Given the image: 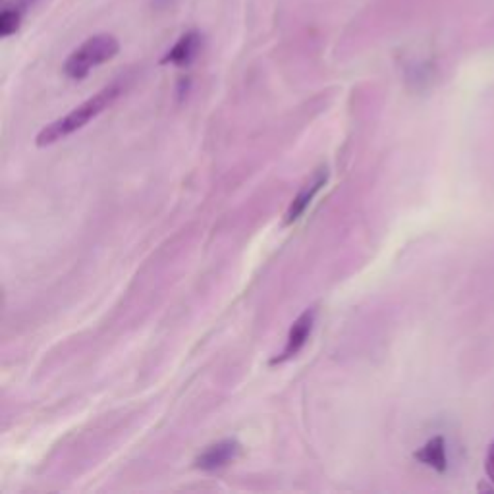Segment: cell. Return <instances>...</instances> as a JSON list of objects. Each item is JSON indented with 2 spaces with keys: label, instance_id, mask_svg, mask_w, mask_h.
Returning a JSON list of instances; mask_svg holds the SVG:
<instances>
[{
  "label": "cell",
  "instance_id": "1",
  "mask_svg": "<svg viewBox=\"0 0 494 494\" xmlns=\"http://www.w3.org/2000/svg\"><path fill=\"white\" fill-rule=\"evenodd\" d=\"M118 95H120V85L118 83H113V85L104 87L103 91H99L97 95H93L91 99H87L85 103L75 106L72 113H68L66 116H62L58 120L49 124V126H45L41 132L37 134L35 143L39 145V147H47V145H54L60 139H66L68 135L82 130L83 126H87L93 118H97L103 110H106L118 99Z\"/></svg>",
  "mask_w": 494,
  "mask_h": 494
},
{
  "label": "cell",
  "instance_id": "2",
  "mask_svg": "<svg viewBox=\"0 0 494 494\" xmlns=\"http://www.w3.org/2000/svg\"><path fill=\"white\" fill-rule=\"evenodd\" d=\"M118 51H120V43L114 35L101 33V35L89 37L82 47H78L68 56V60L64 64V73L72 80H83L93 68L113 60Z\"/></svg>",
  "mask_w": 494,
  "mask_h": 494
},
{
  "label": "cell",
  "instance_id": "3",
  "mask_svg": "<svg viewBox=\"0 0 494 494\" xmlns=\"http://www.w3.org/2000/svg\"><path fill=\"white\" fill-rule=\"evenodd\" d=\"M315 317H317V311L311 307L305 309L298 319L294 320V325H292V329L288 332V338H286L284 350L280 351L277 357L270 360V365L286 363V361L296 357L299 351L303 350V346L307 344L309 336H311V330H313V325H315Z\"/></svg>",
  "mask_w": 494,
  "mask_h": 494
},
{
  "label": "cell",
  "instance_id": "4",
  "mask_svg": "<svg viewBox=\"0 0 494 494\" xmlns=\"http://www.w3.org/2000/svg\"><path fill=\"white\" fill-rule=\"evenodd\" d=\"M239 452H242V444L237 443L236 438H224V440H218V443L207 446L205 450L197 456L193 465L201 471H216V469H222L232 462H236Z\"/></svg>",
  "mask_w": 494,
  "mask_h": 494
},
{
  "label": "cell",
  "instance_id": "5",
  "mask_svg": "<svg viewBox=\"0 0 494 494\" xmlns=\"http://www.w3.org/2000/svg\"><path fill=\"white\" fill-rule=\"evenodd\" d=\"M327 182H329V168H319L307 184L299 189L298 196L292 199L288 211L284 215V226H292L294 222H298L299 218L303 216V213L307 211V207L311 205V201L315 199V196L319 193Z\"/></svg>",
  "mask_w": 494,
  "mask_h": 494
},
{
  "label": "cell",
  "instance_id": "6",
  "mask_svg": "<svg viewBox=\"0 0 494 494\" xmlns=\"http://www.w3.org/2000/svg\"><path fill=\"white\" fill-rule=\"evenodd\" d=\"M413 458L423 465L431 467L438 473H444L448 469V450H446V438L444 436H432L431 440L423 444Z\"/></svg>",
  "mask_w": 494,
  "mask_h": 494
},
{
  "label": "cell",
  "instance_id": "7",
  "mask_svg": "<svg viewBox=\"0 0 494 494\" xmlns=\"http://www.w3.org/2000/svg\"><path fill=\"white\" fill-rule=\"evenodd\" d=\"M199 49H201V35H199L197 31H189V33L182 35L174 47L166 52V56L163 58V64L189 66L197 56Z\"/></svg>",
  "mask_w": 494,
  "mask_h": 494
},
{
  "label": "cell",
  "instance_id": "8",
  "mask_svg": "<svg viewBox=\"0 0 494 494\" xmlns=\"http://www.w3.org/2000/svg\"><path fill=\"white\" fill-rule=\"evenodd\" d=\"M20 14L16 10H4L0 16V35L2 37H10L12 33H16L20 27Z\"/></svg>",
  "mask_w": 494,
  "mask_h": 494
},
{
  "label": "cell",
  "instance_id": "9",
  "mask_svg": "<svg viewBox=\"0 0 494 494\" xmlns=\"http://www.w3.org/2000/svg\"><path fill=\"white\" fill-rule=\"evenodd\" d=\"M484 471H486L489 481L494 484V440L489 446V452H486V458H484Z\"/></svg>",
  "mask_w": 494,
  "mask_h": 494
}]
</instances>
